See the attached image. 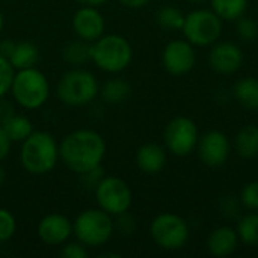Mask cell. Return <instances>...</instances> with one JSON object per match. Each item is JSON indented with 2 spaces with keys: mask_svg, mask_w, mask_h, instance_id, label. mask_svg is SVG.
<instances>
[{
  "mask_svg": "<svg viewBox=\"0 0 258 258\" xmlns=\"http://www.w3.org/2000/svg\"><path fill=\"white\" fill-rule=\"evenodd\" d=\"M106 156L103 136L89 128L68 133L59 144V159L74 174H85L101 166Z\"/></svg>",
  "mask_w": 258,
  "mask_h": 258,
  "instance_id": "obj_1",
  "label": "cell"
},
{
  "mask_svg": "<svg viewBox=\"0 0 258 258\" xmlns=\"http://www.w3.org/2000/svg\"><path fill=\"white\" fill-rule=\"evenodd\" d=\"M59 160V145L47 132H32L21 142L20 162L24 171L32 175H45L54 169Z\"/></svg>",
  "mask_w": 258,
  "mask_h": 258,
  "instance_id": "obj_2",
  "label": "cell"
},
{
  "mask_svg": "<svg viewBox=\"0 0 258 258\" xmlns=\"http://www.w3.org/2000/svg\"><path fill=\"white\" fill-rule=\"evenodd\" d=\"M57 98L71 107H82L92 103L100 94L97 77L80 67H74L63 73L56 85Z\"/></svg>",
  "mask_w": 258,
  "mask_h": 258,
  "instance_id": "obj_3",
  "label": "cell"
},
{
  "mask_svg": "<svg viewBox=\"0 0 258 258\" xmlns=\"http://www.w3.org/2000/svg\"><path fill=\"white\" fill-rule=\"evenodd\" d=\"M9 92L18 106L27 110H35L48 101L50 83L45 74L36 67L17 70Z\"/></svg>",
  "mask_w": 258,
  "mask_h": 258,
  "instance_id": "obj_4",
  "label": "cell"
},
{
  "mask_svg": "<svg viewBox=\"0 0 258 258\" xmlns=\"http://www.w3.org/2000/svg\"><path fill=\"white\" fill-rule=\"evenodd\" d=\"M133 59V48L130 42L121 35H101L92 42L91 60L106 73L124 71Z\"/></svg>",
  "mask_w": 258,
  "mask_h": 258,
  "instance_id": "obj_5",
  "label": "cell"
},
{
  "mask_svg": "<svg viewBox=\"0 0 258 258\" xmlns=\"http://www.w3.org/2000/svg\"><path fill=\"white\" fill-rule=\"evenodd\" d=\"M115 231L112 215L98 209L83 210L73 222V234L86 248L106 245Z\"/></svg>",
  "mask_w": 258,
  "mask_h": 258,
  "instance_id": "obj_6",
  "label": "cell"
},
{
  "mask_svg": "<svg viewBox=\"0 0 258 258\" xmlns=\"http://www.w3.org/2000/svg\"><path fill=\"white\" fill-rule=\"evenodd\" d=\"M181 32L192 45L209 47L221 38L222 20L212 9H195L186 15Z\"/></svg>",
  "mask_w": 258,
  "mask_h": 258,
  "instance_id": "obj_7",
  "label": "cell"
},
{
  "mask_svg": "<svg viewBox=\"0 0 258 258\" xmlns=\"http://www.w3.org/2000/svg\"><path fill=\"white\" fill-rule=\"evenodd\" d=\"M151 239L166 251L181 249L189 240L187 222L175 213H160L150 225Z\"/></svg>",
  "mask_w": 258,
  "mask_h": 258,
  "instance_id": "obj_8",
  "label": "cell"
},
{
  "mask_svg": "<svg viewBox=\"0 0 258 258\" xmlns=\"http://www.w3.org/2000/svg\"><path fill=\"white\" fill-rule=\"evenodd\" d=\"M97 204L101 210L112 216H118L130 210L133 194L130 186L119 177H103L94 189Z\"/></svg>",
  "mask_w": 258,
  "mask_h": 258,
  "instance_id": "obj_9",
  "label": "cell"
},
{
  "mask_svg": "<svg viewBox=\"0 0 258 258\" xmlns=\"http://www.w3.org/2000/svg\"><path fill=\"white\" fill-rule=\"evenodd\" d=\"M165 147L172 154L184 157L197 150L200 133L197 124L187 116H177L171 119L163 133Z\"/></svg>",
  "mask_w": 258,
  "mask_h": 258,
  "instance_id": "obj_10",
  "label": "cell"
},
{
  "mask_svg": "<svg viewBox=\"0 0 258 258\" xmlns=\"http://www.w3.org/2000/svg\"><path fill=\"white\" fill-rule=\"evenodd\" d=\"M198 157L200 160L209 166V168H221L227 163L230 153H231V144L225 133L219 130H209L204 133L197 145Z\"/></svg>",
  "mask_w": 258,
  "mask_h": 258,
  "instance_id": "obj_11",
  "label": "cell"
},
{
  "mask_svg": "<svg viewBox=\"0 0 258 258\" xmlns=\"http://www.w3.org/2000/svg\"><path fill=\"white\" fill-rule=\"evenodd\" d=\"M165 70L172 76H183L192 71L197 62L194 45L187 39H174L166 44L162 54Z\"/></svg>",
  "mask_w": 258,
  "mask_h": 258,
  "instance_id": "obj_12",
  "label": "cell"
},
{
  "mask_svg": "<svg viewBox=\"0 0 258 258\" xmlns=\"http://www.w3.org/2000/svg\"><path fill=\"white\" fill-rule=\"evenodd\" d=\"M36 233L42 243L62 246L73 234V222L60 213H50L39 221Z\"/></svg>",
  "mask_w": 258,
  "mask_h": 258,
  "instance_id": "obj_13",
  "label": "cell"
},
{
  "mask_svg": "<svg viewBox=\"0 0 258 258\" xmlns=\"http://www.w3.org/2000/svg\"><path fill=\"white\" fill-rule=\"evenodd\" d=\"M104 18L98 8L95 6H83L76 11L73 15V29L77 38L94 42L104 33Z\"/></svg>",
  "mask_w": 258,
  "mask_h": 258,
  "instance_id": "obj_14",
  "label": "cell"
},
{
  "mask_svg": "<svg viewBox=\"0 0 258 258\" xmlns=\"http://www.w3.org/2000/svg\"><path fill=\"white\" fill-rule=\"evenodd\" d=\"M209 63L210 67L221 74H233L236 73L243 63V53L242 48L233 42H215L209 53Z\"/></svg>",
  "mask_w": 258,
  "mask_h": 258,
  "instance_id": "obj_15",
  "label": "cell"
},
{
  "mask_svg": "<svg viewBox=\"0 0 258 258\" xmlns=\"http://www.w3.org/2000/svg\"><path fill=\"white\" fill-rule=\"evenodd\" d=\"M239 234L231 227H218L207 237V251L213 257H228L239 245Z\"/></svg>",
  "mask_w": 258,
  "mask_h": 258,
  "instance_id": "obj_16",
  "label": "cell"
},
{
  "mask_svg": "<svg viewBox=\"0 0 258 258\" xmlns=\"http://www.w3.org/2000/svg\"><path fill=\"white\" fill-rule=\"evenodd\" d=\"M138 168L148 175L159 174L166 165V151L162 145L148 142L139 147L136 153Z\"/></svg>",
  "mask_w": 258,
  "mask_h": 258,
  "instance_id": "obj_17",
  "label": "cell"
},
{
  "mask_svg": "<svg viewBox=\"0 0 258 258\" xmlns=\"http://www.w3.org/2000/svg\"><path fill=\"white\" fill-rule=\"evenodd\" d=\"M233 95L242 107L248 110H258V79H239L233 86Z\"/></svg>",
  "mask_w": 258,
  "mask_h": 258,
  "instance_id": "obj_18",
  "label": "cell"
},
{
  "mask_svg": "<svg viewBox=\"0 0 258 258\" xmlns=\"http://www.w3.org/2000/svg\"><path fill=\"white\" fill-rule=\"evenodd\" d=\"M236 151L243 159L258 157V125L248 124L239 130L234 139Z\"/></svg>",
  "mask_w": 258,
  "mask_h": 258,
  "instance_id": "obj_19",
  "label": "cell"
},
{
  "mask_svg": "<svg viewBox=\"0 0 258 258\" xmlns=\"http://www.w3.org/2000/svg\"><path fill=\"white\" fill-rule=\"evenodd\" d=\"M8 60L15 68V71L24 70V68H32L39 60V50L33 42H29V41L15 42L14 51Z\"/></svg>",
  "mask_w": 258,
  "mask_h": 258,
  "instance_id": "obj_20",
  "label": "cell"
},
{
  "mask_svg": "<svg viewBox=\"0 0 258 258\" xmlns=\"http://www.w3.org/2000/svg\"><path fill=\"white\" fill-rule=\"evenodd\" d=\"M132 94V86L127 80L124 79H110L107 82H104L103 86H100V94L103 101H106L107 104H121L124 103Z\"/></svg>",
  "mask_w": 258,
  "mask_h": 258,
  "instance_id": "obj_21",
  "label": "cell"
},
{
  "mask_svg": "<svg viewBox=\"0 0 258 258\" xmlns=\"http://www.w3.org/2000/svg\"><path fill=\"white\" fill-rule=\"evenodd\" d=\"M0 125L3 127L5 133L8 135V138L12 142H23L33 132V125H32L30 119L27 116L18 115V113H12Z\"/></svg>",
  "mask_w": 258,
  "mask_h": 258,
  "instance_id": "obj_22",
  "label": "cell"
},
{
  "mask_svg": "<svg viewBox=\"0 0 258 258\" xmlns=\"http://www.w3.org/2000/svg\"><path fill=\"white\" fill-rule=\"evenodd\" d=\"M210 3L212 11L222 21H236L248 9V0H210Z\"/></svg>",
  "mask_w": 258,
  "mask_h": 258,
  "instance_id": "obj_23",
  "label": "cell"
},
{
  "mask_svg": "<svg viewBox=\"0 0 258 258\" xmlns=\"http://www.w3.org/2000/svg\"><path fill=\"white\" fill-rule=\"evenodd\" d=\"M91 47L92 42L83 41V39H76L71 41L65 45L63 48V59L73 67H82L86 62L91 60Z\"/></svg>",
  "mask_w": 258,
  "mask_h": 258,
  "instance_id": "obj_24",
  "label": "cell"
},
{
  "mask_svg": "<svg viewBox=\"0 0 258 258\" xmlns=\"http://www.w3.org/2000/svg\"><path fill=\"white\" fill-rule=\"evenodd\" d=\"M239 239L248 246H258V210H251L237 222Z\"/></svg>",
  "mask_w": 258,
  "mask_h": 258,
  "instance_id": "obj_25",
  "label": "cell"
},
{
  "mask_svg": "<svg viewBox=\"0 0 258 258\" xmlns=\"http://www.w3.org/2000/svg\"><path fill=\"white\" fill-rule=\"evenodd\" d=\"M186 15L175 6H163L157 12V24L165 30H181Z\"/></svg>",
  "mask_w": 258,
  "mask_h": 258,
  "instance_id": "obj_26",
  "label": "cell"
},
{
  "mask_svg": "<svg viewBox=\"0 0 258 258\" xmlns=\"http://www.w3.org/2000/svg\"><path fill=\"white\" fill-rule=\"evenodd\" d=\"M15 231H17L15 216L8 209H0V243L11 240Z\"/></svg>",
  "mask_w": 258,
  "mask_h": 258,
  "instance_id": "obj_27",
  "label": "cell"
},
{
  "mask_svg": "<svg viewBox=\"0 0 258 258\" xmlns=\"http://www.w3.org/2000/svg\"><path fill=\"white\" fill-rule=\"evenodd\" d=\"M14 76H15V68L5 56L0 54V98L11 91Z\"/></svg>",
  "mask_w": 258,
  "mask_h": 258,
  "instance_id": "obj_28",
  "label": "cell"
},
{
  "mask_svg": "<svg viewBox=\"0 0 258 258\" xmlns=\"http://www.w3.org/2000/svg\"><path fill=\"white\" fill-rule=\"evenodd\" d=\"M236 21H237V35L243 41H254V39H257L258 23L254 18L242 15Z\"/></svg>",
  "mask_w": 258,
  "mask_h": 258,
  "instance_id": "obj_29",
  "label": "cell"
},
{
  "mask_svg": "<svg viewBox=\"0 0 258 258\" xmlns=\"http://www.w3.org/2000/svg\"><path fill=\"white\" fill-rule=\"evenodd\" d=\"M239 201L248 210H258V180L243 186Z\"/></svg>",
  "mask_w": 258,
  "mask_h": 258,
  "instance_id": "obj_30",
  "label": "cell"
},
{
  "mask_svg": "<svg viewBox=\"0 0 258 258\" xmlns=\"http://www.w3.org/2000/svg\"><path fill=\"white\" fill-rule=\"evenodd\" d=\"M60 255L63 258H88V249L83 243L77 242H70V243H63L62 249H60Z\"/></svg>",
  "mask_w": 258,
  "mask_h": 258,
  "instance_id": "obj_31",
  "label": "cell"
},
{
  "mask_svg": "<svg viewBox=\"0 0 258 258\" xmlns=\"http://www.w3.org/2000/svg\"><path fill=\"white\" fill-rule=\"evenodd\" d=\"M239 209H240L239 201L233 195H225L219 201V210L227 218H236L239 215V212H240Z\"/></svg>",
  "mask_w": 258,
  "mask_h": 258,
  "instance_id": "obj_32",
  "label": "cell"
},
{
  "mask_svg": "<svg viewBox=\"0 0 258 258\" xmlns=\"http://www.w3.org/2000/svg\"><path fill=\"white\" fill-rule=\"evenodd\" d=\"M116 218H118V219H116V222L113 221V224H115V230H118L121 234H124V236H130V234L136 230V221H135V218H133L132 215H128V212L121 213V215H118Z\"/></svg>",
  "mask_w": 258,
  "mask_h": 258,
  "instance_id": "obj_33",
  "label": "cell"
},
{
  "mask_svg": "<svg viewBox=\"0 0 258 258\" xmlns=\"http://www.w3.org/2000/svg\"><path fill=\"white\" fill-rule=\"evenodd\" d=\"M80 177H82V180H83V184H85L88 189H95L97 184L101 181V178H103L104 175H103L101 166H98V168H95V169H91V171L82 174Z\"/></svg>",
  "mask_w": 258,
  "mask_h": 258,
  "instance_id": "obj_34",
  "label": "cell"
},
{
  "mask_svg": "<svg viewBox=\"0 0 258 258\" xmlns=\"http://www.w3.org/2000/svg\"><path fill=\"white\" fill-rule=\"evenodd\" d=\"M11 145H12V141L8 138V135L5 133L3 127L0 125V160L8 157V154L11 151Z\"/></svg>",
  "mask_w": 258,
  "mask_h": 258,
  "instance_id": "obj_35",
  "label": "cell"
},
{
  "mask_svg": "<svg viewBox=\"0 0 258 258\" xmlns=\"http://www.w3.org/2000/svg\"><path fill=\"white\" fill-rule=\"evenodd\" d=\"M12 113H15L12 104H11L9 101H6L5 97H2V98H0V124H2L3 121H6Z\"/></svg>",
  "mask_w": 258,
  "mask_h": 258,
  "instance_id": "obj_36",
  "label": "cell"
},
{
  "mask_svg": "<svg viewBox=\"0 0 258 258\" xmlns=\"http://www.w3.org/2000/svg\"><path fill=\"white\" fill-rule=\"evenodd\" d=\"M15 47V42L12 39H2L0 41V54L5 56L6 59H9V56L12 54Z\"/></svg>",
  "mask_w": 258,
  "mask_h": 258,
  "instance_id": "obj_37",
  "label": "cell"
},
{
  "mask_svg": "<svg viewBox=\"0 0 258 258\" xmlns=\"http://www.w3.org/2000/svg\"><path fill=\"white\" fill-rule=\"evenodd\" d=\"M121 5H124L125 8H130V9H141L144 8L145 5H148L150 0H119Z\"/></svg>",
  "mask_w": 258,
  "mask_h": 258,
  "instance_id": "obj_38",
  "label": "cell"
},
{
  "mask_svg": "<svg viewBox=\"0 0 258 258\" xmlns=\"http://www.w3.org/2000/svg\"><path fill=\"white\" fill-rule=\"evenodd\" d=\"M80 5H83V6H95V8H98V6H101V5H104L106 2H109V0H77Z\"/></svg>",
  "mask_w": 258,
  "mask_h": 258,
  "instance_id": "obj_39",
  "label": "cell"
},
{
  "mask_svg": "<svg viewBox=\"0 0 258 258\" xmlns=\"http://www.w3.org/2000/svg\"><path fill=\"white\" fill-rule=\"evenodd\" d=\"M3 181H5V171H3V168L0 166V186L3 184Z\"/></svg>",
  "mask_w": 258,
  "mask_h": 258,
  "instance_id": "obj_40",
  "label": "cell"
},
{
  "mask_svg": "<svg viewBox=\"0 0 258 258\" xmlns=\"http://www.w3.org/2000/svg\"><path fill=\"white\" fill-rule=\"evenodd\" d=\"M3 26H5V17H3V14L0 11V32L3 30Z\"/></svg>",
  "mask_w": 258,
  "mask_h": 258,
  "instance_id": "obj_41",
  "label": "cell"
},
{
  "mask_svg": "<svg viewBox=\"0 0 258 258\" xmlns=\"http://www.w3.org/2000/svg\"><path fill=\"white\" fill-rule=\"evenodd\" d=\"M192 2H197V3H201V2H206V0H192Z\"/></svg>",
  "mask_w": 258,
  "mask_h": 258,
  "instance_id": "obj_42",
  "label": "cell"
}]
</instances>
